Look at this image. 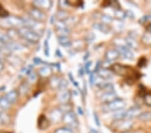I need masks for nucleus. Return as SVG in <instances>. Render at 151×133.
Wrapping results in <instances>:
<instances>
[{"label": "nucleus", "instance_id": "f257e3e1", "mask_svg": "<svg viewBox=\"0 0 151 133\" xmlns=\"http://www.w3.org/2000/svg\"><path fill=\"white\" fill-rule=\"evenodd\" d=\"M0 26L1 28L9 30L11 29H15L16 28L19 29L24 26L22 18H19V17L16 16H8L0 22Z\"/></svg>", "mask_w": 151, "mask_h": 133}, {"label": "nucleus", "instance_id": "f03ea898", "mask_svg": "<svg viewBox=\"0 0 151 133\" xmlns=\"http://www.w3.org/2000/svg\"><path fill=\"white\" fill-rule=\"evenodd\" d=\"M19 37L26 40L32 44H36L39 42L40 36L34 32L30 28H28L25 26H23L19 29H17Z\"/></svg>", "mask_w": 151, "mask_h": 133}, {"label": "nucleus", "instance_id": "7ed1b4c3", "mask_svg": "<svg viewBox=\"0 0 151 133\" xmlns=\"http://www.w3.org/2000/svg\"><path fill=\"white\" fill-rule=\"evenodd\" d=\"M126 101L121 98H118L113 101L108 103L103 104L101 106V110L104 112H117V111L124 110L126 107Z\"/></svg>", "mask_w": 151, "mask_h": 133}, {"label": "nucleus", "instance_id": "20e7f679", "mask_svg": "<svg viewBox=\"0 0 151 133\" xmlns=\"http://www.w3.org/2000/svg\"><path fill=\"white\" fill-rule=\"evenodd\" d=\"M62 120L63 123L67 126V127H69L70 129H77L79 126L76 115L73 111L64 114Z\"/></svg>", "mask_w": 151, "mask_h": 133}, {"label": "nucleus", "instance_id": "39448f33", "mask_svg": "<svg viewBox=\"0 0 151 133\" xmlns=\"http://www.w3.org/2000/svg\"><path fill=\"white\" fill-rule=\"evenodd\" d=\"M110 69L114 73L120 76H126L131 71V67L120 64H114L111 65Z\"/></svg>", "mask_w": 151, "mask_h": 133}, {"label": "nucleus", "instance_id": "423d86ee", "mask_svg": "<svg viewBox=\"0 0 151 133\" xmlns=\"http://www.w3.org/2000/svg\"><path fill=\"white\" fill-rule=\"evenodd\" d=\"M28 14L32 18L36 21L39 22H43L47 18V15H46L45 13H44V12L38 8H35V7H33L32 8H31L28 11Z\"/></svg>", "mask_w": 151, "mask_h": 133}, {"label": "nucleus", "instance_id": "0eeeda50", "mask_svg": "<svg viewBox=\"0 0 151 133\" xmlns=\"http://www.w3.org/2000/svg\"><path fill=\"white\" fill-rule=\"evenodd\" d=\"M115 122L118 123V124L117 125L116 128L118 130H120L121 132L129 131V130L132 129V128L134 126L133 121L131 120L124 119L122 120L115 121Z\"/></svg>", "mask_w": 151, "mask_h": 133}, {"label": "nucleus", "instance_id": "6e6552de", "mask_svg": "<svg viewBox=\"0 0 151 133\" xmlns=\"http://www.w3.org/2000/svg\"><path fill=\"white\" fill-rule=\"evenodd\" d=\"M120 54V56L124 59L132 60L134 58L133 52L131 51L130 48L127 46H122V47H118L116 48Z\"/></svg>", "mask_w": 151, "mask_h": 133}, {"label": "nucleus", "instance_id": "1a4fd4ad", "mask_svg": "<svg viewBox=\"0 0 151 133\" xmlns=\"http://www.w3.org/2000/svg\"><path fill=\"white\" fill-rule=\"evenodd\" d=\"M32 5L35 8H38L40 10H48L52 7V2L48 0H35L32 2Z\"/></svg>", "mask_w": 151, "mask_h": 133}, {"label": "nucleus", "instance_id": "9d476101", "mask_svg": "<svg viewBox=\"0 0 151 133\" xmlns=\"http://www.w3.org/2000/svg\"><path fill=\"white\" fill-rule=\"evenodd\" d=\"M70 98H71V93L67 89L60 91L57 96V100L60 104L69 103Z\"/></svg>", "mask_w": 151, "mask_h": 133}, {"label": "nucleus", "instance_id": "9b49d317", "mask_svg": "<svg viewBox=\"0 0 151 133\" xmlns=\"http://www.w3.org/2000/svg\"><path fill=\"white\" fill-rule=\"evenodd\" d=\"M63 114L59 108H54L49 113V119L53 123H57L63 119Z\"/></svg>", "mask_w": 151, "mask_h": 133}, {"label": "nucleus", "instance_id": "f8f14e48", "mask_svg": "<svg viewBox=\"0 0 151 133\" xmlns=\"http://www.w3.org/2000/svg\"><path fill=\"white\" fill-rule=\"evenodd\" d=\"M119 57H120V54L116 48V49H114V48L108 49L105 53V59H106V61L108 63L114 61L118 59Z\"/></svg>", "mask_w": 151, "mask_h": 133}, {"label": "nucleus", "instance_id": "ddd939ff", "mask_svg": "<svg viewBox=\"0 0 151 133\" xmlns=\"http://www.w3.org/2000/svg\"><path fill=\"white\" fill-rule=\"evenodd\" d=\"M141 114V108L137 106H134V107L130 108L129 110L126 111L125 119L126 120H131L133 118L138 117Z\"/></svg>", "mask_w": 151, "mask_h": 133}, {"label": "nucleus", "instance_id": "4468645a", "mask_svg": "<svg viewBox=\"0 0 151 133\" xmlns=\"http://www.w3.org/2000/svg\"><path fill=\"white\" fill-rule=\"evenodd\" d=\"M118 95L115 91H109V92H106L103 93V95L101 96L100 100L103 104H108L113 101L114 100L118 99Z\"/></svg>", "mask_w": 151, "mask_h": 133}, {"label": "nucleus", "instance_id": "2eb2a0df", "mask_svg": "<svg viewBox=\"0 0 151 133\" xmlns=\"http://www.w3.org/2000/svg\"><path fill=\"white\" fill-rule=\"evenodd\" d=\"M50 126V122L45 115H40L38 119V128L40 130H46Z\"/></svg>", "mask_w": 151, "mask_h": 133}, {"label": "nucleus", "instance_id": "dca6fc26", "mask_svg": "<svg viewBox=\"0 0 151 133\" xmlns=\"http://www.w3.org/2000/svg\"><path fill=\"white\" fill-rule=\"evenodd\" d=\"M93 27L96 29V30L100 31L104 34H108L111 32V28L109 25L108 24L100 23V22H96L93 24Z\"/></svg>", "mask_w": 151, "mask_h": 133}, {"label": "nucleus", "instance_id": "f3484780", "mask_svg": "<svg viewBox=\"0 0 151 133\" xmlns=\"http://www.w3.org/2000/svg\"><path fill=\"white\" fill-rule=\"evenodd\" d=\"M6 98L8 99V100L9 101V103L12 104H14L18 100V93L16 89H13L6 94Z\"/></svg>", "mask_w": 151, "mask_h": 133}, {"label": "nucleus", "instance_id": "a211bd4d", "mask_svg": "<svg viewBox=\"0 0 151 133\" xmlns=\"http://www.w3.org/2000/svg\"><path fill=\"white\" fill-rule=\"evenodd\" d=\"M98 73V75L101 78L106 79V80H108V79H111L112 77V73L110 71L106 68H103L101 69H99Z\"/></svg>", "mask_w": 151, "mask_h": 133}, {"label": "nucleus", "instance_id": "6ab92c4d", "mask_svg": "<svg viewBox=\"0 0 151 133\" xmlns=\"http://www.w3.org/2000/svg\"><path fill=\"white\" fill-rule=\"evenodd\" d=\"M125 40H126V45H127L128 48H133V49H134V50H137L138 47H139V45H138V43L137 42V40H136V39H134V38H132L130 37H128V38H126Z\"/></svg>", "mask_w": 151, "mask_h": 133}, {"label": "nucleus", "instance_id": "aec40b11", "mask_svg": "<svg viewBox=\"0 0 151 133\" xmlns=\"http://www.w3.org/2000/svg\"><path fill=\"white\" fill-rule=\"evenodd\" d=\"M7 48H8L9 52H12L13 51H17V50H21L22 49V45H21L19 43H17L15 42L12 41L11 42H9V44L6 45Z\"/></svg>", "mask_w": 151, "mask_h": 133}, {"label": "nucleus", "instance_id": "412c9836", "mask_svg": "<svg viewBox=\"0 0 151 133\" xmlns=\"http://www.w3.org/2000/svg\"><path fill=\"white\" fill-rule=\"evenodd\" d=\"M38 74L40 76L42 77H50L52 74V69H51L49 67H41L38 71Z\"/></svg>", "mask_w": 151, "mask_h": 133}, {"label": "nucleus", "instance_id": "4be33fe9", "mask_svg": "<svg viewBox=\"0 0 151 133\" xmlns=\"http://www.w3.org/2000/svg\"><path fill=\"white\" fill-rule=\"evenodd\" d=\"M138 118L142 122H149V121H151V112L146 111V112H141Z\"/></svg>", "mask_w": 151, "mask_h": 133}, {"label": "nucleus", "instance_id": "5701e85b", "mask_svg": "<svg viewBox=\"0 0 151 133\" xmlns=\"http://www.w3.org/2000/svg\"><path fill=\"white\" fill-rule=\"evenodd\" d=\"M141 41L144 45L148 47L151 46V33L145 32L143 34V35L141 37Z\"/></svg>", "mask_w": 151, "mask_h": 133}, {"label": "nucleus", "instance_id": "b1692460", "mask_svg": "<svg viewBox=\"0 0 151 133\" xmlns=\"http://www.w3.org/2000/svg\"><path fill=\"white\" fill-rule=\"evenodd\" d=\"M11 104L8 100L6 96H1L0 98V108L4 110H8L10 108Z\"/></svg>", "mask_w": 151, "mask_h": 133}, {"label": "nucleus", "instance_id": "393cba45", "mask_svg": "<svg viewBox=\"0 0 151 133\" xmlns=\"http://www.w3.org/2000/svg\"><path fill=\"white\" fill-rule=\"evenodd\" d=\"M126 111L124 110H119L115 112L113 115V118L115 121H119V120H122L125 119L126 116Z\"/></svg>", "mask_w": 151, "mask_h": 133}, {"label": "nucleus", "instance_id": "a878e982", "mask_svg": "<svg viewBox=\"0 0 151 133\" xmlns=\"http://www.w3.org/2000/svg\"><path fill=\"white\" fill-rule=\"evenodd\" d=\"M60 79L59 77L57 76H52L50 77V86L51 88L52 89H58L59 87Z\"/></svg>", "mask_w": 151, "mask_h": 133}, {"label": "nucleus", "instance_id": "bb28decb", "mask_svg": "<svg viewBox=\"0 0 151 133\" xmlns=\"http://www.w3.org/2000/svg\"><path fill=\"white\" fill-rule=\"evenodd\" d=\"M58 42L60 45L63 47H69L71 45L70 38L68 36H63V37H58Z\"/></svg>", "mask_w": 151, "mask_h": 133}, {"label": "nucleus", "instance_id": "cd10ccee", "mask_svg": "<svg viewBox=\"0 0 151 133\" xmlns=\"http://www.w3.org/2000/svg\"><path fill=\"white\" fill-rule=\"evenodd\" d=\"M65 23L67 26V28L72 27V26H75L78 22H79V18L77 16H73V17H69V18H67L66 20H65Z\"/></svg>", "mask_w": 151, "mask_h": 133}, {"label": "nucleus", "instance_id": "c85d7f7f", "mask_svg": "<svg viewBox=\"0 0 151 133\" xmlns=\"http://www.w3.org/2000/svg\"><path fill=\"white\" fill-rule=\"evenodd\" d=\"M57 17L58 19V20L65 21L66 20L67 18H69V14L65 10H60L59 12H58Z\"/></svg>", "mask_w": 151, "mask_h": 133}, {"label": "nucleus", "instance_id": "c756f323", "mask_svg": "<svg viewBox=\"0 0 151 133\" xmlns=\"http://www.w3.org/2000/svg\"><path fill=\"white\" fill-rule=\"evenodd\" d=\"M100 19L101 21V23L106 24H110L113 22V18H111V16L109 15H107V14H101L100 16Z\"/></svg>", "mask_w": 151, "mask_h": 133}, {"label": "nucleus", "instance_id": "7c9ffc66", "mask_svg": "<svg viewBox=\"0 0 151 133\" xmlns=\"http://www.w3.org/2000/svg\"><path fill=\"white\" fill-rule=\"evenodd\" d=\"M58 108L60 109V110L61 111L63 114H65L67 112H70V111H72L71 110L72 106L70 105L69 103L64 104H60Z\"/></svg>", "mask_w": 151, "mask_h": 133}, {"label": "nucleus", "instance_id": "2f4dec72", "mask_svg": "<svg viewBox=\"0 0 151 133\" xmlns=\"http://www.w3.org/2000/svg\"><path fill=\"white\" fill-rule=\"evenodd\" d=\"M0 41L4 43L5 45H8L9 42H11L12 40L10 39V38L9 37L8 35L0 32Z\"/></svg>", "mask_w": 151, "mask_h": 133}, {"label": "nucleus", "instance_id": "473e14b6", "mask_svg": "<svg viewBox=\"0 0 151 133\" xmlns=\"http://www.w3.org/2000/svg\"><path fill=\"white\" fill-rule=\"evenodd\" d=\"M54 133H73V131L69 127H60L56 129Z\"/></svg>", "mask_w": 151, "mask_h": 133}, {"label": "nucleus", "instance_id": "72a5a7b5", "mask_svg": "<svg viewBox=\"0 0 151 133\" xmlns=\"http://www.w3.org/2000/svg\"><path fill=\"white\" fill-rule=\"evenodd\" d=\"M58 37H63V36H68L70 34V29L65 28L62 30H57Z\"/></svg>", "mask_w": 151, "mask_h": 133}, {"label": "nucleus", "instance_id": "f704fd0d", "mask_svg": "<svg viewBox=\"0 0 151 133\" xmlns=\"http://www.w3.org/2000/svg\"><path fill=\"white\" fill-rule=\"evenodd\" d=\"M115 16L117 18V19L119 20H123L126 18V14H125V12L122 11L121 9H116L115 12Z\"/></svg>", "mask_w": 151, "mask_h": 133}, {"label": "nucleus", "instance_id": "c9c22d12", "mask_svg": "<svg viewBox=\"0 0 151 133\" xmlns=\"http://www.w3.org/2000/svg\"><path fill=\"white\" fill-rule=\"evenodd\" d=\"M68 86V81L65 79H61L60 81L59 87H58V89H60V91L61 90H65L67 89V87Z\"/></svg>", "mask_w": 151, "mask_h": 133}, {"label": "nucleus", "instance_id": "e433bc0d", "mask_svg": "<svg viewBox=\"0 0 151 133\" xmlns=\"http://www.w3.org/2000/svg\"><path fill=\"white\" fill-rule=\"evenodd\" d=\"M144 102L147 106L151 107V93H147L144 97Z\"/></svg>", "mask_w": 151, "mask_h": 133}, {"label": "nucleus", "instance_id": "4c0bfd02", "mask_svg": "<svg viewBox=\"0 0 151 133\" xmlns=\"http://www.w3.org/2000/svg\"><path fill=\"white\" fill-rule=\"evenodd\" d=\"M0 16L1 17H8V13L7 11L5 10V9L2 8L1 6H0Z\"/></svg>", "mask_w": 151, "mask_h": 133}, {"label": "nucleus", "instance_id": "58836bf2", "mask_svg": "<svg viewBox=\"0 0 151 133\" xmlns=\"http://www.w3.org/2000/svg\"><path fill=\"white\" fill-rule=\"evenodd\" d=\"M37 78V75L35 72H31V73L29 74V79L31 81H35Z\"/></svg>", "mask_w": 151, "mask_h": 133}, {"label": "nucleus", "instance_id": "ea45409f", "mask_svg": "<svg viewBox=\"0 0 151 133\" xmlns=\"http://www.w3.org/2000/svg\"><path fill=\"white\" fill-rule=\"evenodd\" d=\"M125 14H126V17H128V18H130V19H133L134 18V13L130 10L125 11Z\"/></svg>", "mask_w": 151, "mask_h": 133}, {"label": "nucleus", "instance_id": "a19ab883", "mask_svg": "<svg viewBox=\"0 0 151 133\" xmlns=\"http://www.w3.org/2000/svg\"><path fill=\"white\" fill-rule=\"evenodd\" d=\"M45 52L46 56H48L49 55V47H48V40H46L45 42Z\"/></svg>", "mask_w": 151, "mask_h": 133}, {"label": "nucleus", "instance_id": "79ce46f5", "mask_svg": "<svg viewBox=\"0 0 151 133\" xmlns=\"http://www.w3.org/2000/svg\"><path fill=\"white\" fill-rule=\"evenodd\" d=\"M86 38H87L86 40L88 41V42H92V41H93L95 38V35L93 33H89L87 35Z\"/></svg>", "mask_w": 151, "mask_h": 133}, {"label": "nucleus", "instance_id": "37998d69", "mask_svg": "<svg viewBox=\"0 0 151 133\" xmlns=\"http://www.w3.org/2000/svg\"><path fill=\"white\" fill-rule=\"evenodd\" d=\"M150 18V17H149V16H143L139 20V23L141 24L145 23L146 22H147Z\"/></svg>", "mask_w": 151, "mask_h": 133}, {"label": "nucleus", "instance_id": "c03bdc74", "mask_svg": "<svg viewBox=\"0 0 151 133\" xmlns=\"http://www.w3.org/2000/svg\"><path fill=\"white\" fill-rule=\"evenodd\" d=\"M93 117H94V120H95V122H96V125L97 127H99V126H100V122H99L98 115H97L96 112L93 113Z\"/></svg>", "mask_w": 151, "mask_h": 133}, {"label": "nucleus", "instance_id": "a18cd8bd", "mask_svg": "<svg viewBox=\"0 0 151 133\" xmlns=\"http://www.w3.org/2000/svg\"><path fill=\"white\" fill-rule=\"evenodd\" d=\"M94 82H95L94 73H92L91 74V75H90V77H89V83H90V85H91V86H93Z\"/></svg>", "mask_w": 151, "mask_h": 133}, {"label": "nucleus", "instance_id": "49530a36", "mask_svg": "<svg viewBox=\"0 0 151 133\" xmlns=\"http://www.w3.org/2000/svg\"><path fill=\"white\" fill-rule=\"evenodd\" d=\"M146 65V59H144V60H142V59H140L139 62H138V66L142 67L143 66H145Z\"/></svg>", "mask_w": 151, "mask_h": 133}, {"label": "nucleus", "instance_id": "de8ad7c7", "mask_svg": "<svg viewBox=\"0 0 151 133\" xmlns=\"http://www.w3.org/2000/svg\"><path fill=\"white\" fill-rule=\"evenodd\" d=\"M100 65H101V60H98V62H97V63H96V67H95L94 72H98L99 71V67H100Z\"/></svg>", "mask_w": 151, "mask_h": 133}, {"label": "nucleus", "instance_id": "09e8293b", "mask_svg": "<svg viewBox=\"0 0 151 133\" xmlns=\"http://www.w3.org/2000/svg\"><path fill=\"white\" fill-rule=\"evenodd\" d=\"M91 62L89 61L87 63L86 65H85V70H86V72L87 73H88L89 71V68H90V67H91Z\"/></svg>", "mask_w": 151, "mask_h": 133}, {"label": "nucleus", "instance_id": "8fccbe9b", "mask_svg": "<svg viewBox=\"0 0 151 133\" xmlns=\"http://www.w3.org/2000/svg\"><path fill=\"white\" fill-rule=\"evenodd\" d=\"M34 62H35V63H36V65L41 64L42 63V60L39 59V58H35V59H34Z\"/></svg>", "mask_w": 151, "mask_h": 133}, {"label": "nucleus", "instance_id": "3c124183", "mask_svg": "<svg viewBox=\"0 0 151 133\" xmlns=\"http://www.w3.org/2000/svg\"><path fill=\"white\" fill-rule=\"evenodd\" d=\"M147 31L148 32L151 33V24H148V25L147 26Z\"/></svg>", "mask_w": 151, "mask_h": 133}, {"label": "nucleus", "instance_id": "603ef678", "mask_svg": "<svg viewBox=\"0 0 151 133\" xmlns=\"http://www.w3.org/2000/svg\"><path fill=\"white\" fill-rule=\"evenodd\" d=\"M56 54H57V56L59 57H63L61 52H60V51H59V50H57V52H56Z\"/></svg>", "mask_w": 151, "mask_h": 133}, {"label": "nucleus", "instance_id": "864d4df0", "mask_svg": "<svg viewBox=\"0 0 151 133\" xmlns=\"http://www.w3.org/2000/svg\"><path fill=\"white\" fill-rule=\"evenodd\" d=\"M78 111H79V114H81V115L83 114V110L81 109V108H80V107L78 108Z\"/></svg>", "mask_w": 151, "mask_h": 133}, {"label": "nucleus", "instance_id": "5fc2aeb1", "mask_svg": "<svg viewBox=\"0 0 151 133\" xmlns=\"http://www.w3.org/2000/svg\"><path fill=\"white\" fill-rule=\"evenodd\" d=\"M120 133H138V132H132V131H130V130H129V131L122 132H120Z\"/></svg>", "mask_w": 151, "mask_h": 133}]
</instances>
